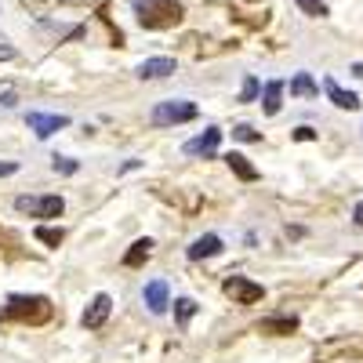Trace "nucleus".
Segmentation results:
<instances>
[{"label":"nucleus","mask_w":363,"mask_h":363,"mask_svg":"<svg viewBox=\"0 0 363 363\" xmlns=\"http://www.w3.org/2000/svg\"><path fill=\"white\" fill-rule=\"evenodd\" d=\"M135 15L145 29H167L182 22V4L178 0H135Z\"/></svg>","instance_id":"1"},{"label":"nucleus","mask_w":363,"mask_h":363,"mask_svg":"<svg viewBox=\"0 0 363 363\" xmlns=\"http://www.w3.org/2000/svg\"><path fill=\"white\" fill-rule=\"evenodd\" d=\"M51 316V301L44 294H11L4 306V320H29V323H44Z\"/></svg>","instance_id":"2"},{"label":"nucleus","mask_w":363,"mask_h":363,"mask_svg":"<svg viewBox=\"0 0 363 363\" xmlns=\"http://www.w3.org/2000/svg\"><path fill=\"white\" fill-rule=\"evenodd\" d=\"M196 106L186 102V99H167V102H157L153 113H149V120H153L157 128H174V124H189V120H196Z\"/></svg>","instance_id":"3"},{"label":"nucleus","mask_w":363,"mask_h":363,"mask_svg":"<svg viewBox=\"0 0 363 363\" xmlns=\"http://www.w3.org/2000/svg\"><path fill=\"white\" fill-rule=\"evenodd\" d=\"M15 211L29 218H58L66 211V200L62 196H18Z\"/></svg>","instance_id":"4"},{"label":"nucleus","mask_w":363,"mask_h":363,"mask_svg":"<svg viewBox=\"0 0 363 363\" xmlns=\"http://www.w3.org/2000/svg\"><path fill=\"white\" fill-rule=\"evenodd\" d=\"M222 291L236 301V306H255V301L265 298V287L255 284V280H247V277H229V280L222 284Z\"/></svg>","instance_id":"5"},{"label":"nucleus","mask_w":363,"mask_h":363,"mask_svg":"<svg viewBox=\"0 0 363 363\" xmlns=\"http://www.w3.org/2000/svg\"><path fill=\"white\" fill-rule=\"evenodd\" d=\"M26 124H29V131H33L37 138H51L55 131L69 128V116H62V113H29Z\"/></svg>","instance_id":"6"},{"label":"nucleus","mask_w":363,"mask_h":363,"mask_svg":"<svg viewBox=\"0 0 363 363\" xmlns=\"http://www.w3.org/2000/svg\"><path fill=\"white\" fill-rule=\"evenodd\" d=\"M109 313H113V298H109V294H95V298H91V306L84 309L80 323H84L87 330H99V327L109 320Z\"/></svg>","instance_id":"7"},{"label":"nucleus","mask_w":363,"mask_h":363,"mask_svg":"<svg viewBox=\"0 0 363 363\" xmlns=\"http://www.w3.org/2000/svg\"><path fill=\"white\" fill-rule=\"evenodd\" d=\"M218 142H222V131L218 128H207L203 135H196V138H189L186 142V157H215L218 153Z\"/></svg>","instance_id":"8"},{"label":"nucleus","mask_w":363,"mask_h":363,"mask_svg":"<svg viewBox=\"0 0 363 363\" xmlns=\"http://www.w3.org/2000/svg\"><path fill=\"white\" fill-rule=\"evenodd\" d=\"M142 298H145L149 313H153V316H164V313H167V306H171L167 280H149V284H145V291H142Z\"/></svg>","instance_id":"9"},{"label":"nucleus","mask_w":363,"mask_h":363,"mask_svg":"<svg viewBox=\"0 0 363 363\" xmlns=\"http://www.w3.org/2000/svg\"><path fill=\"white\" fill-rule=\"evenodd\" d=\"M225 251V244H222V236H215V233H203V236H196L193 244H189V258L193 262H203V258H215V255H222Z\"/></svg>","instance_id":"10"},{"label":"nucleus","mask_w":363,"mask_h":363,"mask_svg":"<svg viewBox=\"0 0 363 363\" xmlns=\"http://www.w3.org/2000/svg\"><path fill=\"white\" fill-rule=\"evenodd\" d=\"M135 73H138L142 80H164V77L174 73V58H164V55H160V58H145Z\"/></svg>","instance_id":"11"},{"label":"nucleus","mask_w":363,"mask_h":363,"mask_svg":"<svg viewBox=\"0 0 363 363\" xmlns=\"http://www.w3.org/2000/svg\"><path fill=\"white\" fill-rule=\"evenodd\" d=\"M294 330H298V320H294V316H269V320L258 323V335H277V338H284V335H294Z\"/></svg>","instance_id":"12"},{"label":"nucleus","mask_w":363,"mask_h":363,"mask_svg":"<svg viewBox=\"0 0 363 363\" xmlns=\"http://www.w3.org/2000/svg\"><path fill=\"white\" fill-rule=\"evenodd\" d=\"M323 91H327V99L335 102L338 109H359V99L352 95V91H342L338 80H330V77H327V80H323Z\"/></svg>","instance_id":"13"},{"label":"nucleus","mask_w":363,"mask_h":363,"mask_svg":"<svg viewBox=\"0 0 363 363\" xmlns=\"http://www.w3.org/2000/svg\"><path fill=\"white\" fill-rule=\"evenodd\" d=\"M280 99H284V80H269L262 91V109L265 116H277L280 113Z\"/></svg>","instance_id":"14"},{"label":"nucleus","mask_w":363,"mask_h":363,"mask_svg":"<svg viewBox=\"0 0 363 363\" xmlns=\"http://www.w3.org/2000/svg\"><path fill=\"white\" fill-rule=\"evenodd\" d=\"M225 164L233 167V174H236L240 182H258V167H255L244 153H229V157H225Z\"/></svg>","instance_id":"15"},{"label":"nucleus","mask_w":363,"mask_h":363,"mask_svg":"<svg viewBox=\"0 0 363 363\" xmlns=\"http://www.w3.org/2000/svg\"><path fill=\"white\" fill-rule=\"evenodd\" d=\"M149 255H153V240H149V236H145V240H135L131 251L124 255V269H138Z\"/></svg>","instance_id":"16"},{"label":"nucleus","mask_w":363,"mask_h":363,"mask_svg":"<svg viewBox=\"0 0 363 363\" xmlns=\"http://www.w3.org/2000/svg\"><path fill=\"white\" fill-rule=\"evenodd\" d=\"M291 95H298V99H313V95H320V87H316V80H313L309 73H298V77L291 80Z\"/></svg>","instance_id":"17"},{"label":"nucleus","mask_w":363,"mask_h":363,"mask_svg":"<svg viewBox=\"0 0 363 363\" xmlns=\"http://www.w3.org/2000/svg\"><path fill=\"white\" fill-rule=\"evenodd\" d=\"M196 309H200V306H196L193 298H174V320H178L182 327H186V323L196 316Z\"/></svg>","instance_id":"18"},{"label":"nucleus","mask_w":363,"mask_h":363,"mask_svg":"<svg viewBox=\"0 0 363 363\" xmlns=\"http://www.w3.org/2000/svg\"><path fill=\"white\" fill-rule=\"evenodd\" d=\"M33 236L40 240V244H48V247H58V244L66 240V233H62V229H51V225H37V233H33Z\"/></svg>","instance_id":"19"},{"label":"nucleus","mask_w":363,"mask_h":363,"mask_svg":"<svg viewBox=\"0 0 363 363\" xmlns=\"http://www.w3.org/2000/svg\"><path fill=\"white\" fill-rule=\"evenodd\" d=\"M51 171H55V174H77L80 164L69 160V157H51Z\"/></svg>","instance_id":"20"},{"label":"nucleus","mask_w":363,"mask_h":363,"mask_svg":"<svg viewBox=\"0 0 363 363\" xmlns=\"http://www.w3.org/2000/svg\"><path fill=\"white\" fill-rule=\"evenodd\" d=\"M298 8L306 11V15H313V18L327 15V4H323V0H298Z\"/></svg>","instance_id":"21"},{"label":"nucleus","mask_w":363,"mask_h":363,"mask_svg":"<svg viewBox=\"0 0 363 363\" xmlns=\"http://www.w3.org/2000/svg\"><path fill=\"white\" fill-rule=\"evenodd\" d=\"M233 138H240V142H262V135H258L251 124H236V128H233Z\"/></svg>","instance_id":"22"},{"label":"nucleus","mask_w":363,"mask_h":363,"mask_svg":"<svg viewBox=\"0 0 363 363\" xmlns=\"http://www.w3.org/2000/svg\"><path fill=\"white\" fill-rule=\"evenodd\" d=\"M258 91H262V87H258V80H255V77H247V80H244V91H240V102H255V99H258Z\"/></svg>","instance_id":"23"},{"label":"nucleus","mask_w":363,"mask_h":363,"mask_svg":"<svg viewBox=\"0 0 363 363\" xmlns=\"http://www.w3.org/2000/svg\"><path fill=\"white\" fill-rule=\"evenodd\" d=\"M294 138H298V142H313V138H316V131H313V128H298V131H294Z\"/></svg>","instance_id":"24"},{"label":"nucleus","mask_w":363,"mask_h":363,"mask_svg":"<svg viewBox=\"0 0 363 363\" xmlns=\"http://www.w3.org/2000/svg\"><path fill=\"white\" fill-rule=\"evenodd\" d=\"M352 218H356V225H359V229H363V200H359V203H356V211H352Z\"/></svg>","instance_id":"25"},{"label":"nucleus","mask_w":363,"mask_h":363,"mask_svg":"<svg viewBox=\"0 0 363 363\" xmlns=\"http://www.w3.org/2000/svg\"><path fill=\"white\" fill-rule=\"evenodd\" d=\"M8 58H15V51L8 44H0V62H8Z\"/></svg>","instance_id":"26"},{"label":"nucleus","mask_w":363,"mask_h":363,"mask_svg":"<svg viewBox=\"0 0 363 363\" xmlns=\"http://www.w3.org/2000/svg\"><path fill=\"white\" fill-rule=\"evenodd\" d=\"M0 106H15V91H4V95H0Z\"/></svg>","instance_id":"27"},{"label":"nucleus","mask_w":363,"mask_h":363,"mask_svg":"<svg viewBox=\"0 0 363 363\" xmlns=\"http://www.w3.org/2000/svg\"><path fill=\"white\" fill-rule=\"evenodd\" d=\"M18 171V164H0V178H4V174H15Z\"/></svg>","instance_id":"28"},{"label":"nucleus","mask_w":363,"mask_h":363,"mask_svg":"<svg viewBox=\"0 0 363 363\" xmlns=\"http://www.w3.org/2000/svg\"><path fill=\"white\" fill-rule=\"evenodd\" d=\"M352 73H356V77H363V62H356V66H352Z\"/></svg>","instance_id":"29"}]
</instances>
